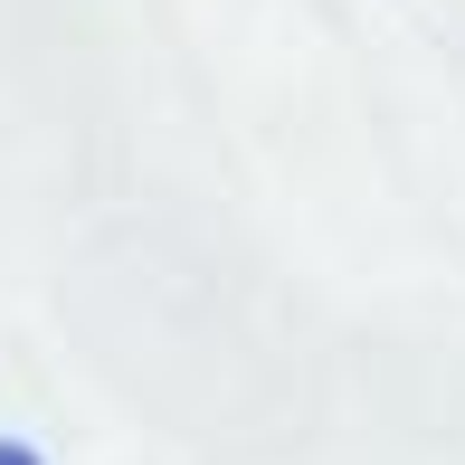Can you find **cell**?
Instances as JSON below:
<instances>
[{"mask_svg":"<svg viewBox=\"0 0 465 465\" xmlns=\"http://www.w3.org/2000/svg\"><path fill=\"white\" fill-rule=\"evenodd\" d=\"M0 465H38V447H19V437H0Z\"/></svg>","mask_w":465,"mask_h":465,"instance_id":"cell-1","label":"cell"}]
</instances>
